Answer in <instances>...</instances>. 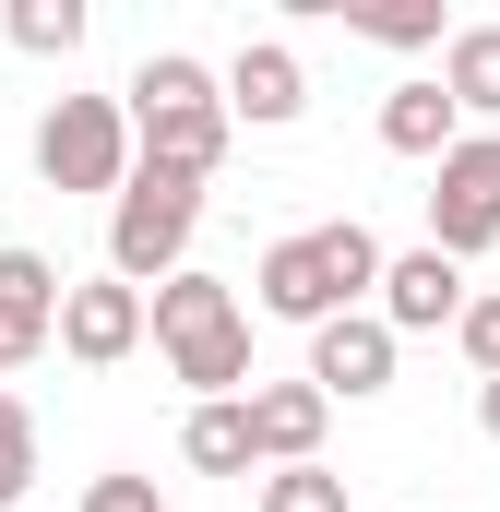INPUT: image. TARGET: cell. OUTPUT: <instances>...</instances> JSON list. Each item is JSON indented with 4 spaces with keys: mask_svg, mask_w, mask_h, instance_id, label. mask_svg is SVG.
<instances>
[{
    "mask_svg": "<svg viewBox=\"0 0 500 512\" xmlns=\"http://www.w3.org/2000/svg\"><path fill=\"white\" fill-rule=\"evenodd\" d=\"M381 274H393V251H381L358 215H334V227H286L274 251L250 262V310L322 334V322H346V310H381Z\"/></svg>",
    "mask_w": 500,
    "mask_h": 512,
    "instance_id": "6da1fadb",
    "label": "cell"
},
{
    "mask_svg": "<svg viewBox=\"0 0 500 512\" xmlns=\"http://www.w3.org/2000/svg\"><path fill=\"white\" fill-rule=\"evenodd\" d=\"M131 108V143H143V167H167V179H215L227 167V72H203L191 48H155L143 72L120 84Z\"/></svg>",
    "mask_w": 500,
    "mask_h": 512,
    "instance_id": "7a4b0ae2",
    "label": "cell"
},
{
    "mask_svg": "<svg viewBox=\"0 0 500 512\" xmlns=\"http://www.w3.org/2000/svg\"><path fill=\"white\" fill-rule=\"evenodd\" d=\"M155 358L167 382H191V405H239L250 393V310L227 274H167L155 286Z\"/></svg>",
    "mask_w": 500,
    "mask_h": 512,
    "instance_id": "3957f363",
    "label": "cell"
},
{
    "mask_svg": "<svg viewBox=\"0 0 500 512\" xmlns=\"http://www.w3.org/2000/svg\"><path fill=\"white\" fill-rule=\"evenodd\" d=\"M191 239H203V179H167V167H131V191L108 203V274L155 298L167 274H191Z\"/></svg>",
    "mask_w": 500,
    "mask_h": 512,
    "instance_id": "277c9868",
    "label": "cell"
},
{
    "mask_svg": "<svg viewBox=\"0 0 500 512\" xmlns=\"http://www.w3.org/2000/svg\"><path fill=\"white\" fill-rule=\"evenodd\" d=\"M131 167H143V143H131L120 96H48V120H36V179L48 191H108L120 203Z\"/></svg>",
    "mask_w": 500,
    "mask_h": 512,
    "instance_id": "5b68a950",
    "label": "cell"
},
{
    "mask_svg": "<svg viewBox=\"0 0 500 512\" xmlns=\"http://www.w3.org/2000/svg\"><path fill=\"white\" fill-rule=\"evenodd\" d=\"M429 251H453V262L500 251V131H465L429 167Z\"/></svg>",
    "mask_w": 500,
    "mask_h": 512,
    "instance_id": "8992f818",
    "label": "cell"
},
{
    "mask_svg": "<svg viewBox=\"0 0 500 512\" xmlns=\"http://www.w3.org/2000/svg\"><path fill=\"white\" fill-rule=\"evenodd\" d=\"M143 334H155V298H143V286L72 274V298H60V358H72V370H120V358H143Z\"/></svg>",
    "mask_w": 500,
    "mask_h": 512,
    "instance_id": "52a82bcc",
    "label": "cell"
},
{
    "mask_svg": "<svg viewBox=\"0 0 500 512\" xmlns=\"http://www.w3.org/2000/svg\"><path fill=\"white\" fill-rule=\"evenodd\" d=\"M60 298H72V274L48 251H0V382L60 346Z\"/></svg>",
    "mask_w": 500,
    "mask_h": 512,
    "instance_id": "ba28073f",
    "label": "cell"
},
{
    "mask_svg": "<svg viewBox=\"0 0 500 512\" xmlns=\"http://www.w3.org/2000/svg\"><path fill=\"white\" fill-rule=\"evenodd\" d=\"M393 358H405V334H393L381 310H346V322L310 334V370H298V382H322L334 405H370V393H393Z\"/></svg>",
    "mask_w": 500,
    "mask_h": 512,
    "instance_id": "9c48e42d",
    "label": "cell"
},
{
    "mask_svg": "<svg viewBox=\"0 0 500 512\" xmlns=\"http://www.w3.org/2000/svg\"><path fill=\"white\" fill-rule=\"evenodd\" d=\"M465 310H477V286H465L453 251H429V239L393 251V274H381V322H393V334H453Z\"/></svg>",
    "mask_w": 500,
    "mask_h": 512,
    "instance_id": "30bf717a",
    "label": "cell"
},
{
    "mask_svg": "<svg viewBox=\"0 0 500 512\" xmlns=\"http://www.w3.org/2000/svg\"><path fill=\"white\" fill-rule=\"evenodd\" d=\"M298 108H310V72H298V48H286V36H250L239 60H227V120L286 131Z\"/></svg>",
    "mask_w": 500,
    "mask_h": 512,
    "instance_id": "8fae6325",
    "label": "cell"
},
{
    "mask_svg": "<svg viewBox=\"0 0 500 512\" xmlns=\"http://www.w3.org/2000/svg\"><path fill=\"white\" fill-rule=\"evenodd\" d=\"M322 429H334V393H322V382H262V393H250L262 465H322Z\"/></svg>",
    "mask_w": 500,
    "mask_h": 512,
    "instance_id": "7c38bea8",
    "label": "cell"
},
{
    "mask_svg": "<svg viewBox=\"0 0 500 512\" xmlns=\"http://www.w3.org/2000/svg\"><path fill=\"white\" fill-rule=\"evenodd\" d=\"M381 143H393V155H417V167H441V155L465 143V108L441 96V72H429V84H393V96H381Z\"/></svg>",
    "mask_w": 500,
    "mask_h": 512,
    "instance_id": "4fadbf2b",
    "label": "cell"
},
{
    "mask_svg": "<svg viewBox=\"0 0 500 512\" xmlns=\"http://www.w3.org/2000/svg\"><path fill=\"white\" fill-rule=\"evenodd\" d=\"M179 465H203V477H262L250 393H239V405H191V417H179Z\"/></svg>",
    "mask_w": 500,
    "mask_h": 512,
    "instance_id": "5bb4252c",
    "label": "cell"
},
{
    "mask_svg": "<svg viewBox=\"0 0 500 512\" xmlns=\"http://www.w3.org/2000/svg\"><path fill=\"white\" fill-rule=\"evenodd\" d=\"M441 96H453L465 120H500V24H453V48H441Z\"/></svg>",
    "mask_w": 500,
    "mask_h": 512,
    "instance_id": "9a60e30c",
    "label": "cell"
},
{
    "mask_svg": "<svg viewBox=\"0 0 500 512\" xmlns=\"http://www.w3.org/2000/svg\"><path fill=\"white\" fill-rule=\"evenodd\" d=\"M0 36H12L24 60H72V48H84V0H12Z\"/></svg>",
    "mask_w": 500,
    "mask_h": 512,
    "instance_id": "2e32d148",
    "label": "cell"
},
{
    "mask_svg": "<svg viewBox=\"0 0 500 512\" xmlns=\"http://www.w3.org/2000/svg\"><path fill=\"white\" fill-rule=\"evenodd\" d=\"M370 48H453V24H441V0H370V12H346Z\"/></svg>",
    "mask_w": 500,
    "mask_h": 512,
    "instance_id": "e0dca14e",
    "label": "cell"
},
{
    "mask_svg": "<svg viewBox=\"0 0 500 512\" xmlns=\"http://www.w3.org/2000/svg\"><path fill=\"white\" fill-rule=\"evenodd\" d=\"M36 489V405L24 393H0V512Z\"/></svg>",
    "mask_w": 500,
    "mask_h": 512,
    "instance_id": "ac0fdd59",
    "label": "cell"
},
{
    "mask_svg": "<svg viewBox=\"0 0 500 512\" xmlns=\"http://www.w3.org/2000/svg\"><path fill=\"white\" fill-rule=\"evenodd\" d=\"M262 512H346V477L334 465H274L262 477Z\"/></svg>",
    "mask_w": 500,
    "mask_h": 512,
    "instance_id": "d6986e66",
    "label": "cell"
},
{
    "mask_svg": "<svg viewBox=\"0 0 500 512\" xmlns=\"http://www.w3.org/2000/svg\"><path fill=\"white\" fill-rule=\"evenodd\" d=\"M453 346L477 358V382H500V286L477 298V310H465V322H453Z\"/></svg>",
    "mask_w": 500,
    "mask_h": 512,
    "instance_id": "ffe728a7",
    "label": "cell"
},
{
    "mask_svg": "<svg viewBox=\"0 0 500 512\" xmlns=\"http://www.w3.org/2000/svg\"><path fill=\"white\" fill-rule=\"evenodd\" d=\"M84 512H167V501H155V477H96Z\"/></svg>",
    "mask_w": 500,
    "mask_h": 512,
    "instance_id": "44dd1931",
    "label": "cell"
},
{
    "mask_svg": "<svg viewBox=\"0 0 500 512\" xmlns=\"http://www.w3.org/2000/svg\"><path fill=\"white\" fill-rule=\"evenodd\" d=\"M477 429H489V441H500V382H477Z\"/></svg>",
    "mask_w": 500,
    "mask_h": 512,
    "instance_id": "7402d4cb",
    "label": "cell"
}]
</instances>
